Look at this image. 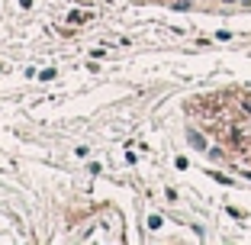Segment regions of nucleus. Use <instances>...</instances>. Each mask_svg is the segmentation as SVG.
<instances>
[{"label": "nucleus", "mask_w": 251, "mask_h": 245, "mask_svg": "<svg viewBox=\"0 0 251 245\" xmlns=\"http://www.w3.org/2000/svg\"><path fill=\"white\" fill-rule=\"evenodd\" d=\"M20 3H23V7H29V3H32V0H20Z\"/></svg>", "instance_id": "f257e3e1"}]
</instances>
